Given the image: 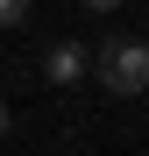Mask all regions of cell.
<instances>
[{
    "label": "cell",
    "mask_w": 149,
    "mask_h": 156,
    "mask_svg": "<svg viewBox=\"0 0 149 156\" xmlns=\"http://www.w3.org/2000/svg\"><path fill=\"white\" fill-rule=\"evenodd\" d=\"M92 71H99L107 92L135 99V92H149V43L142 36H107V43L92 50Z\"/></svg>",
    "instance_id": "obj_1"
},
{
    "label": "cell",
    "mask_w": 149,
    "mask_h": 156,
    "mask_svg": "<svg viewBox=\"0 0 149 156\" xmlns=\"http://www.w3.org/2000/svg\"><path fill=\"white\" fill-rule=\"evenodd\" d=\"M85 64H92V57H85L78 43H50V50H43V78H50V85H78Z\"/></svg>",
    "instance_id": "obj_2"
},
{
    "label": "cell",
    "mask_w": 149,
    "mask_h": 156,
    "mask_svg": "<svg viewBox=\"0 0 149 156\" xmlns=\"http://www.w3.org/2000/svg\"><path fill=\"white\" fill-rule=\"evenodd\" d=\"M29 21V0H0V29H21Z\"/></svg>",
    "instance_id": "obj_3"
},
{
    "label": "cell",
    "mask_w": 149,
    "mask_h": 156,
    "mask_svg": "<svg viewBox=\"0 0 149 156\" xmlns=\"http://www.w3.org/2000/svg\"><path fill=\"white\" fill-rule=\"evenodd\" d=\"M78 7H92V14H114V7H121V0H78Z\"/></svg>",
    "instance_id": "obj_4"
},
{
    "label": "cell",
    "mask_w": 149,
    "mask_h": 156,
    "mask_svg": "<svg viewBox=\"0 0 149 156\" xmlns=\"http://www.w3.org/2000/svg\"><path fill=\"white\" fill-rule=\"evenodd\" d=\"M7 128H14V114H7V99H0V142H7Z\"/></svg>",
    "instance_id": "obj_5"
}]
</instances>
